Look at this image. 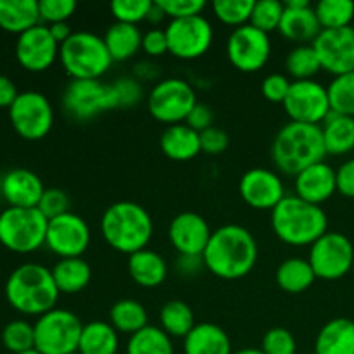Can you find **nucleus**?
<instances>
[{"instance_id": "1", "label": "nucleus", "mask_w": 354, "mask_h": 354, "mask_svg": "<svg viewBox=\"0 0 354 354\" xmlns=\"http://www.w3.org/2000/svg\"><path fill=\"white\" fill-rule=\"evenodd\" d=\"M259 248L251 230L237 223H227L211 234L203 252L207 272L221 280L248 277L258 263Z\"/></svg>"}, {"instance_id": "2", "label": "nucleus", "mask_w": 354, "mask_h": 354, "mask_svg": "<svg viewBox=\"0 0 354 354\" xmlns=\"http://www.w3.org/2000/svg\"><path fill=\"white\" fill-rule=\"evenodd\" d=\"M100 234L111 249L130 256L147 249L154 235V221L142 204L118 201L102 213Z\"/></svg>"}, {"instance_id": "3", "label": "nucleus", "mask_w": 354, "mask_h": 354, "mask_svg": "<svg viewBox=\"0 0 354 354\" xmlns=\"http://www.w3.org/2000/svg\"><path fill=\"white\" fill-rule=\"evenodd\" d=\"M327 149L318 124L289 121L272 142V159L280 171L296 176L308 166L324 161Z\"/></svg>"}, {"instance_id": "4", "label": "nucleus", "mask_w": 354, "mask_h": 354, "mask_svg": "<svg viewBox=\"0 0 354 354\" xmlns=\"http://www.w3.org/2000/svg\"><path fill=\"white\" fill-rule=\"evenodd\" d=\"M272 228L287 245H313L328 232V216L324 207L289 194L272 211Z\"/></svg>"}, {"instance_id": "5", "label": "nucleus", "mask_w": 354, "mask_h": 354, "mask_svg": "<svg viewBox=\"0 0 354 354\" xmlns=\"http://www.w3.org/2000/svg\"><path fill=\"white\" fill-rule=\"evenodd\" d=\"M59 294L52 270L38 263L17 266L6 282V297L10 306L31 317H41L54 310Z\"/></svg>"}, {"instance_id": "6", "label": "nucleus", "mask_w": 354, "mask_h": 354, "mask_svg": "<svg viewBox=\"0 0 354 354\" xmlns=\"http://www.w3.org/2000/svg\"><path fill=\"white\" fill-rule=\"evenodd\" d=\"M59 61L71 80H100L113 64L104 37L92 31H75L59 47Z\"/></svg>"}, {"instance_id": "7", "label": "nucleus", "mask_w": 354, "mask_h": 354, "mask_svg": "<svg viewBox=\"0 0 354 354\" xmlns=\"http://www.w3.org/2000/svg\"><path fill=\"white\" fill-rule=\"evenodd\" d=\"M48 220L38 207H6L0 213V244L28 254L45 245Z\"/></svg>"}, {"instance_id": "8", "label": "nucleus", "mask_w": 354, "mask_h": 354, "mask_svg": "<svg viewBox=\"0 0 354 354\" xmlns=\"http://www.w3.org/2000/svg\"><path fill=\"white\" fill-rule=\"evenodd\" d=\"M35 349L41 354L78 353L83 324L78 315L62 308H54L37 318Z\"/></svg>"}, {"instance_id": "9", "label": "nucleus", "mask_w": 354, "mask_h": 354, "mask_svg": "<svg viewBox=\"0 0 354 354\" xmlns=\"http://www.w3.org/2000/svg\"><path fill=\"white\" fill-rule=\"evenodd\" d=\"M196 104L197 93L192 83L176 76L156 82L147 97V106L152 118L168 127L185 123Z\"/></svg>"}, {"instance_id": "10", "label": "nucleus", "mask_w": 354, "mask_h": 354, "mask_svg": "<svg viewBox=\"0 0 354 354\" xmlns=\"http://www.w3.org/2000/svg\"><path fill=\"white\" fill-rule=\"evenodd\" d=\"M62 107L71 118L88 121L118 107L113 83L102 80H71L62 93Z\"/></svg>"}, {"instance_id": "11", "label": "nucleus", "mask_w": 354, "mask_h": 354, "mask_svg": "<svg viewBox=\"0 0 354 354\" xmlns=\"http://www.w3.org/2000/svg\"><path fill=\"white\" fill-rule=\"evenodd\" d=\"M308 261L317 279L339 280L353 272L354 245L348 235L328 230L311 245Z\"/></svg>"}, {"instance_id": "12", "label": "nucleus", "mask_w": 354, "mask_h": 354, "mask_svg": "<svg viewBox=\"0 0 354 354\" xmlns=\"http://www.w3.org/2000/svg\"><path fill=\"white\" fill-rule=\"evenodd\" d=\"M9 120L19 137L26 140H40L52 130L54 107L41 92L26 90L19 92L9 107Z\"/></svg>"}, {"instance_id": "13", "label": "nucleus", "mask_w": 354, "mask_h": 354, "mask_svg": "<svg viewBox=\"0 0 354 354\" xmlns=\"http://www.w3.org/2000/svg\"><path fill=\"white\" fill-rule=\"evenodd\" d=\"M168 52L183 61L199 59L213 45V24L204 14L183 19H171L165 28Z\"/></svg>"}, {"instance_id": "14", "label": "nucleus", "mask_w": 354, "mask_h": 354, "mask_svg": "<svg viewBox=\"0 0 354 354\" xmlns=\"http://www.w3.org/2000/svg\"><path fill=\"white\" fill-rule=\"evenodd\" d=\"M282 106L290 121L318 124V127H322V123L332 113L327 86L317 80L292 82Z\"/></svg>"}, {"instance_id": "15", "label": "nucleus", "mask_w": 354, "mask_h": 354, "mask_svg": "<svg viewBox=\"0 0 354 354\" xmlns=\"http://www.w3.org/2000/svg\"><path fill=\"white\" fill-rule=\"evenodd\" d=\"M272 54L270 35L251 23L232 30L227 40V57L242 73H256L268 62Z\"/></svg>"}, {"instance_id": "16", "label": "nucleus", "mask_w": 354, "mask_h": 354, "mask_svg": "<svg viewBox=\"0 0 354 354\" xmlns=\"http://www.w3.org/2000/svg\"><path fill=\"white\" fill-rule=\"evenodd\" d=\"M90 239H92V232H90L88 223L85 218L73 211L48 220L45 245L55 256H59V259L83 258L90 245Z\"/></svg>"}, {"instance_id": "17", "label": "nucleus", "mask_w": 354, "mask_h": 354, "mask_svg": "<svg viewBox=\"0 0 354 354\" xmlns=\"http://www.w3.org/2000/svg\"><path fill=\"white\" fill-rule=\"evenodd\" d=\"M313 47L320 59L322 69L339 76L354 71V28L322 30Z\"/></svg>"}, {"instance_id": "18", "label": "nucleus", "mask_w": 354, "mask_h": 354, "mask_svg": "<svg viewBox=\"0 0 354 354\" xmlns=\"http://www.w3.org/2000/svg\"><path fill=\"white\" fill-rule=\"evenodd\" d=\"M239 194L248 206L261 211H273L287 196L282 178L268 168L248 169L239 182Z\"/></svg>"}, {"instance_id": "19", "label": "nucleus", "mask_w": 354, "mask_h": 354, "mask_svg": "<svg viewBox=\"0 0 354 354\" xmlns=\"http://www.w3.org/2000/svg\"><path fill=\"white\" fill-rule=\"evenodd\" d=\"M59 47L47 24L40 23L17 37L16 57L28 71L41 73L57 61Z\"/></svg>"}, {"instance_id": "20", "label": "nucleus", "mask_w": 354, "mask_h": 354, "mask_svg": "<svg viewBox=\"0 0 354 354\" xmlns=\"http://www.w3.org/2000/svg\"><path fill=\"white\" fill-rule=\"evenodd\" d=\"M211 230L206 218L194 211L178 213L168 227V237L173 249L183 256H203L209 242Z\"/></svg>"}, {"instance_id": "21", "label": "nucleus", "mask_w": 354, "mask_h": 354, "mask_svg": "<svg viewBox=\"0 0 354 354\" xmlns=\"http://www.w3.org/2000/svg\"><path fill=\"white\" fill-rule=\"evenodd\" d=\"M283 3L286 10L279 26L280 35L296 45L313 44L322 31L315 6L308 0H287Z\"/></svg>"}, {"instance_id": "22", "label": "nucleus", "mask_w": 354, "mask_h": 354, "mask_svg": "<svg viewBox=\"0 0 354 354\" xmlns=\"http://www.w3.org/2000/svg\"><path fill=\"white\" fill-rule=\"evenodd\" d=\"M337 192V175L328 162L320 161L308 166L294 176V194L303 201L322 206Z\"/></svg>"}, {"instance_id": "23", "label": "nucleus", "mask_w": 354, "mask_h": 354, "mask_svg": "<svg viewBox=\"0 0 354 354\" xmlns=\"http://www.w3.org/2000/svg\"><path fill=\"white\" fill-rule=\"evenodd\" d=\"M0 192L12 207H38L45 187L31 169L12 168L0 180Z\"/></svg>"}, {"instance_id": "24", "label": "nucleus", "mask_w": 354, "mask_h": 354, "mask_svg": "<svg viewBox=\"0 0 354 354\" xmlns=\"http://www.w3.org/2000/svg\"><path fill=\"white\" fill-rule=\"evenodd\" d=\"M159 147L162 154L171 161H190L203 152L201 149V133L192 130L187 123L171 124L165 128L159 138Z\"/></svg>"}, {"instance_id": "25", "label": "nucleus", "mask_w": 354, "mask_h": 354, "mask_svg": "<svg viewBox=\"0 0 354 354\" xmlns=\"http://www.w3.org/2000/svg\"><path fill=\"white\" fill-rule=\"evenodd\" d=\"M128 273L137 286L144 289L159 287L168 277V263L159 252L142 249L128 256Z\"/></svg>"}, {"instance_id": "26", "label": "nucleus", "mask_w": 354, "mask_h": 354, "mask_svg": "<svg viewBox=\"0 0 354 354\" xmlns=\"http://www.w3.org/2000/svg\"><path fill=\"white\" fill-rule=\"evenodd\" d=\"M183 354H234L227 332L216 324H197L183 339Z\"/></svg>"}, {"instance_id": "27", "label": "nucleus", "mask_w": 354, "mask_h": 354, "mask_svg": "<svg viewBox=\"0 0 354 354\" xmlns=\"http://www.w3.org/2000/svg\"><path fill=\"white\" fill-rule=\"evenodd\" d=\"M315 354H354V322L339 317L327 322L315 339Z\"/></svg>"}, {"instance_id": "28", "label": "nucleus", "mask_w": 354, "mask_h": 354, "mask_svg": "<svg viewBox=\"0 0 354 354\" xmlns=\"http://www.w3.org/2000/svg\"><path fill=\"white\" fill-rule=\"evenodd\" d=\"M142 37L137 24L114 21L104 33V41L113 61H128L142 50Z\"/></svg>"}, {"instance_id": "29", "label": "nucleus", "mask_w": 354, "mask_h": 354, "mask_svg": "<svg viewBox=\"0 0 354 354\" xmlns=\"http://www.w3.org/2000/svg\"><path fill=\"white\" fill-rule=\"evenodd\" d=\"M38 0H0V28L9 33H21L40 24Z\"/></svg>"}, {"instance_id": "30", "label": "nucleus", "mask_w": 354, "mask_h": 354, "mask_svg": "<svg viewBox=\"0 0 354 354\" xmlns=\"http://www.w3.org/2000/svg\"><path fill=\"white\" fill-rule=\"evenodd\" d=\"M52 277L61 294H78L92 280V266L83 258L59 259L52 268Z\"/></svg>"}, {"instance_id": "31", "label": "nucleus", "mask_w": 354, "mask_h": 354, "mask_svg": "<svg viewBox=\"0 0 354 354\" xmlns=\"http://www.w3.org/2000/svg\"><path fill=\"white\" fill-rule=\"evenodd\" d=\"M120 349V332L109 322L95 320L83 325L80 354H116Z\"/></svg>"}, {"instance_id": "32", "label": "nucleus", "mask_w": 354, "mask_h": 354, "mask_svg": "<svg viewBox=\"0 0 354 354\" xmlns=\"http://www.w3.org/2000/svg\"><path fill=\"white\" fill-rule=\"evenodd\" d=\"M277 286L287 294H303L317 280L308 258H287L279 265L275 272Z\"/></svg>"}, {"instance_id": "33", "label": "nucleus", "mask_w": 354, "mask_h": 354, "mask_svg": "<svg viewBox=\"0 0 354 354\" xmlns=\"http://www.w3.org/2000/svg\"><path fill=\"white\" fill-rule=\"evenodd\" d=\"M322 133L327 154H348L354 149V118L330 113V116L322 123Z\"/></svg>"}, {"instance_id": "34", "label": "nucleus", "mask_w": 354, "mask_h": 354, "mask_svg": "<svg viewBox=\"0 0 354 354\" xmlns=\"http://www.w3.org/2000/svg\"><path fill=\"white\" fill-rule=\"evenodd\" d=\"M109 324L120 334L133 335L149 325L147 310L137 299H120L111 306Z\"/></svg>"}, {"instance_id": "35", "label": "nucleus", "mask_w": 354, "mask_h": 354, "mask_svg": "<svg viewBox=\"0 0 354 354\" xmlns=\"http://www.w3.org/2000/svg\"><path fill=\"white\" fill-rule=\"evenodd\" d=\"M196 325V315L192 308L182 299L168 301L159 311V327L169 337L185 339Z\"/></svg>"}, {"instance_id": "36", "label": "nucleus", "mask_w": 354, "mask_h": 354, "mask_svg": "<svg viewBox=\"0 0 354 354\" xmlns=\"http://www.w3.org/2000/svg\"><path fill=\"white\" fill-rule=\"evenodd\" d=\"M127 354H175L173 341L161 327L147 325L137 334L130 335Z\"/></svg>"}, {"instance_id": "37", "label": "nucleus", "mask_w": 354, "mask_h": 354, "mask_svg": "<svg viewBox=\"0 0 354 354\" xmlns=\"http://www.w3.org/2000/svg\"><path fill=\"white\" fill-rule=\"evenodd\" d=\"M287 76L297 80H315V75L322 69L320 59H318L317 50L313 44L296 45L286 57Z\"/></svg>"}, {"instance_id": "38", "label": "nucleus", "mask_w": 354, "mask_h": 354, "mask_svg": "<svg viewBox=\"0 0 354 354\" xmlns=\"http://www.w3.org/2000/svg\"><path fill=\"white\" fill-rule=\"evenodd\" d=\"M322 30H339L351 26L354 19V2L351 0H320L315 6Z\"/></svg>"}, {"instance_id": "39", "label": "nucleus", "mask_w": 354, "mask_h": 354, "mask_svg": "<svg viewBox=\"0 0 354 354\" xmlns=\"http://www.w3.org/2000/svg\"><path fill=\"white\" fill-rule=\"evenodd\" d=\"M327 90L332 113L354 118V71L334 76Z\"/></svg>"}, {"instance_id": "40", "label": "nucleus", "mask_w": 354, "mask_h": 354, "mask_svg": "<svg viewBox=\"0 0 354 354\" xmlns=\"http://www.w3.org/2000/svg\"><path fill=\"white\" fill-rule=\"evenodd\" d=\"M252 7H254V0H214L211 3L216 19L232 28L248 24L251 21Z\"/></svg>"}, {"instance_id": "41", "label": "nucleus", "mask_w": 354, "mask_h": 354, "mask_svg": "<svg viewBox=\"0 0 354 354\" xmlns=\"http://www.w3.org/2000/svg\"><path fill=\"white\" fill-rule=\"evenodd\" d=\"M2 342L12 354L35 349V327L26 320H12L3 327Z\"/></svg>"}, {"instance_id": "42", "label": "nucleus", "mask_w": 354, "mask_h": 354, "mask_svg": "<svg viewBox=\"0 0 354 354\" xmlns=\"http://www.w3.org/2000/svg\"><path fill=\"white\" fill-rule=\"evenodd\" d=\"M283 10H286V3L280 0H254L249 23L270 35L272 31L279 30Z\"/></svg>"}, {"instance_id": "43", "label": "nucleus", "mask_w": 354, "mask_h": 354, "mask_svg": "<svg viewBox=\"0 0 354 354\" xmlns=\"http://www.w3.org/2000/svg\"><path fill=\"white\" fill-rule=\"evenodd\" d=\"M154 0H114L111 2V14L120 23L138 24L140 21H147Z\"/></svg>"}, {"instance_id": "44", "label": "nucleus", "mask_w": 354, "mask_h": 354, "mask_svg": "<svg viewBox=\"0 0 354 354\" xmlns=\"http://www.w3.org/2000/svg\"><path fill=\"white\" fill-rule=\"evenodd\" d=\"M261 351L265 354H296L297 342L286 327H273L263 335Z\"/></svg>"}, {"instance_id": "45", "label": "nucleus", "mask_w": 354, "mask_h": 354, "mask_svg": "<svg viewBox=\"0 0 354 354\" xmlns=\"http://www.w3.org/2000/svg\"><path fill=\"white\" fill-rule=\"evenodd\" d=\"M76 7L75 0H38L40 19L47 24L64 23L75 14Z\"/></svg>"}, {"instance_id": "46", "label": "nucleus", "mask_w": 354, "mask_h": 354, "mask_svg": "<svg viewBox=\"0 0 354 354\" xmlns=\"http://www.w3.org/2000/svg\"><path fill=\"white\" fill-rule=\"evenodd\" d=\"M114 93L118 99V107H131L138 104L144 97L142 83L135 76H123L113 82Z\"/></svg>"}, {"instance_id": "47", "label": "nucleus", "mask_w": 354, "mask_h": 354, "mask_svg": "<svg viewBox=\"0 0 354 354\" xmlns=\"http://www.w3.org/2000/svg\"><path fill=\"white\" fill-rule=\"evenodd\" d=\"M166 17L171 19H183V17L201 16L206 9L204 0H158Z\"/></svg>"}, {"instance_id": "48", "label": "nucleus", "mask_w": 354, "mask_h": 354, "mask_svg": "<svg viewBox=\"0 0 354 354\" xmlns=\"http://www.w3.org/2000/svg\"><path fill=\"white\" fill-rule=\"evenodd\" d=\"M38 209L41 211L47 220H52L55 216L68 213L69 211V197L62 189H45L44 196H41L40 203H38Z\"/></svg>"}, {"instance_id": "49", "label": "nucleus", "mask_w": 354, "mask_h": 354, "mask_svg": "<svg viewBox=\"0 0 354 354\" xmlns=\"http://www.w3.org/2000/svg\"><path fill=\"white\" fill-rule=\"evenodd\" d=\"M292 80L283 73H270L261 83V92L266 100L273 104H283L287 93H289Z\"/></svg>"}, {"instance_id": "50", "label": "nucleus", "mask_w": 354, "mask_h": 354, "mask_svg": "<svg viewBox=\"0 0 354 354\" xmlns=\"http://www.w3.org/2000/svg\"><path fill=\"white\" fill-rule=\"evenodd\" d=\"M230 145V137L220 127H211L201 133V149L209 156L223 154Z\"/></svg>"}, {"instance_id": "51", "label": "nucleus", "mask_w": 354, "mask_h": 354, "mask_svg": "<svg viewBox=\"0 0 354 354\" xmlns=\"http://www.w3.org/2000/svg\"><path fill=\"white\" fill-rule=\"evenodd\" d=\"M142 50L151 57H159V55L168 52V38H166L165 28H151L142 37Z\"/></svg>"}, {"instance_id": "52", "label": "nucleus", "mask_w": 354, "mask_h": 354, "mask_svg": "<svg viewBox=\"0 0 354 354\" xmlns=\"http://www.w3.org/2000/svg\"><path fill=\"white\" fill-rule=\"evenodd\" d=\"M185 123L189 124L192 130L199 131V133H203V131H206L207 128L214 127V113L213 109H211L209 106H206V104H201L197 102L196 107L192 109V113L189 114V118L185 120Z\"/></svg>"}, {"instance_id": "53", "label": "nucleus", "mask_w": 354, "mask_h": 354, "mask_svg": "<svg viewBox=\"0 0 354 354\" xmlns=\"http://www.w3.org/2000/svg\"><path fill=\"white\" fill-rule=\"evenodd\" d=\"M335 175H337V192L349 199H354V158L342 162L335 169Z\"/></svg>"}, {"instance_id": "54", "label": "nucleus", "mask_w": 354, "mask_h": 354, "mask_svg": "<svg viewBox=\"0 0 354 354\" xmlns=\"http://www.w3.org/2000/svg\"><path fill=\"white\" fill-rule=\"evenodd\" d=\"M203 268H206V266H204L203 256L178 254V259H176V270L180 272V275L196 277Z\"/></svg>"}, {"instance_id": "55", "label": "nucleus", "mask_w": 354, "mask_h": 354, "mask_svg": "<svg viewBox=\"0 0 354 354\" xmlns=\"http://www.w3.org/2000/svg\"><path fill=\"white\" fill-rule=\"evenodd\" d=\"M19 95L17 86L9 76L0 75V107H10L16 97Z\"/></svg>"}, {"instance_id": "56", "label": "nucleus", "mask_w": 354, "mask_h": 354, "mask_svg": "<svg viewBox=\"0 0 354 354\" xmlns=\"http://www.w3.org/2000/svg\"><path fill=\"white\" fill-rule=\"evenodd\" d=\"M133 75L138 82H154L159 76V66L152 61H140L135 64Z\"/></svg>"}, {"instance_id": "57", "label": "nucleus", "mask_w": 354, "mask_h": 354, "mask_svg": "<svg viewBox=\"0 0 354 354\" xmlns=\"http://www.w3.org/2000/svg\"><path fill=\"white\" fill-rule=\"evenodd\" d=\"M48 26V31H50V35L54 37V40L57 41L59 45L64 44L66 40H68L69 37H71L75 31L71 30V26H69L68 21H64V23H54V24H47Z\"/></svg>"}, {"instance_id": "58", "label": "nucleus", "mask_w": 354, "mask_h": 354, "mask_svg": "<svg viewBox=\"0 0 354 354\" xmlns=\"http://www.w3.org/2000/svg\"><path fill=\"white\" fill-rule=\"evenodd\" d=\"M165 17H166L165 10L161 9V6H159L158 0H154V2H152L151 10H149L147 21H151L152 24H159V23H161V21H165Z\"/></svg>"}, {"instance_id": "59", "label": "nucleus", "mask_w": 354, "mask_h": 354, "mask_svg": "<svg viewBox=\"0 0 354 354\" xmlns=\"http://www.w3.org/2000/svg\"><path fill=\"white\" fill-rule=\"evenodd\" d=\"M234 354H265L261 351V348H244V349H239Z\"/></svg>"}, {"instance_id": "60", "label": "nucleus", "mask_w": 354, "mask_h": 354, "mask_svg": "<svg viewBox=\"0 0 354 354\" xmlns=\"http://www.w3.org/2000/svg\"><path fill=\"white\" fill-rule=\"evenodd\" d=\"M19 354H41V353H38L37 349H31V351H26V353H19Z\"/></svg>"}, {"instance_id": "61", "label": "nucleus", "mask_w": 354, "mask_h": 354, "mask_svg": "<svg viewBox=\"0 0 354 354\" xmlns=\"http://www.w3.org/2000/svg\"><path fill=\"white\" fill-rule=\"evenodd\" d=\"M353 273H354V265H353Z\"/></svg>"}, {"instance_id": "62", "label": "nucleus", "mask_w": 354, "mask_h": 354, "mask_svg": "<svg viewBox=\"0 0 354 354\" xmlns=\"http://www.w3.org/2000/svg\"><path fill=\"white\" fill-rule=\"evenodd\" d=\"M73 354H80V353H73Z\"/></svg>"}]
</instances>
